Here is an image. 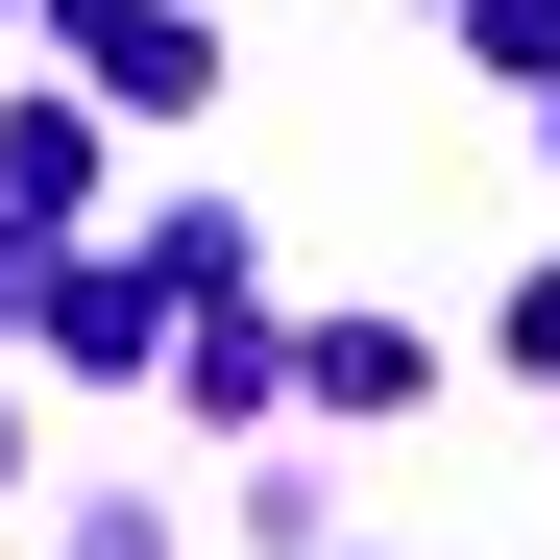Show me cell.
<instances>
[{"mask_svg":"<svg viewBox=\"0 0 560 560\" xmlns=\"http://www.w3.org/2000/svg\"><path fill=\"white\" fill-rule=\"evenodd\" d=\"M73 49H98L122 98H220V25H196V0H73Z\"/></svg>","mask_w":560,"mask_h":560,"instance_id":"1","label":"cell"},{"mask_svg":"<svg viewBox=\"0 0 560 560\" xmlns=\"http://www.w3.org/2000/svg\"><path fill=\"white\" fill-rule=\"evenodd\" d=\"M293 390H317V415H415V390H439V341H415V317H341Z\"/></svg>","mask_w":560,"mask_h":560,"instance_id":"2","label":"cell"}]
</instances>
